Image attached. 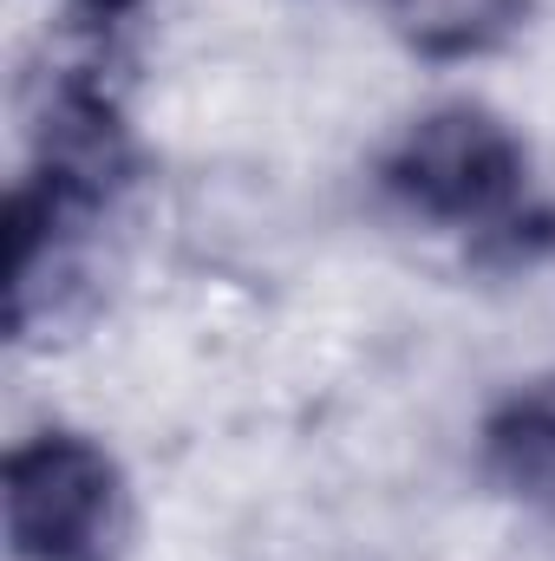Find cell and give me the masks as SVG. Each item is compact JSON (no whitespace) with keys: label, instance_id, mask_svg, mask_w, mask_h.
<instances>
[{"label":"cell","instance_id":"cell-1","mask_svg":"<svg viewBox=\"0 0 555 561\" xmlns=\"http://www.w3.org/2000/svg\"><path fill=\"white\" fill-rule=\"evenodd\" d=\"M138 163L112 46H92L79 66L53 72L7 190V333L20 346L53 340V327L79 313L92 236L138 183Z\"/></svg>","mask_w":555,"mask_h":561},{"label":"cell","instance_id":"cell-2","mask_svg":"<svg viewBox=\"0 0 555 561\" xmlns=\"http://www.w3.org/2000/svg\"><path fill=\"white\" fill-rule=\"evenodd\" d=\"M380 190L399 216L464 236L490 268L555 255V209L536 196V150L484 99H438L380 150Z\"/></svg>","mask_w":555,"mask_h":561},{"label":"cell","instance_id":"cell-3","mask_svg":"<svg viewBox=\"0 0 555 561\" xmlns=\"http://www.w3.org/2000/svg\"><path fill=\"white\" fill-rule=\"evenodd\" d=\"M0 529L13 561H132L138 496L118 450L79 424L26 431L0 463Z\"/></svg>","mask_w":555,"mask_h":561},{"label":"cell","instance_id":"cell-4","mask_svg":"<svg viewBox=\"0 0 555 561\" xmlns=\"http://www.w3.org/2000/svg\"><path fill=\"white\" fill-rule=\"evenodd\" d=\"M477 470L497 496L555 516V366L490 399L477 419Z\"/></svg>","mask_w":555,"mask_h":561},{"label":"cell","instance_id":"cell-5","mask_svg":"<svg viewBox=\"0 0 555 561\" xmlns=\"http://www.w3.org/2000/svg\"><path fill=\"white\" fill-rule=\"evenodd\" d=\"M536 0H380L393 39L431 66H471L503 53L530 26Z\"/></svg>","mask_w":555,"mask_h":561},{"label":"cell","instance_id":"cell-6","mask_svg":"<svg viewBox=\"0 0 555 561\" xmlns=\"http://www.w3.org/2000/svg\"><path fill=\"white\" fill-rule=\"evenodd\" d=\"M150 7H157V0H66V13L79 20V33H86L92 46H112L125 26H138Z\"/></svg>","mask_w":555,"mask_h":561}]
</instances>
